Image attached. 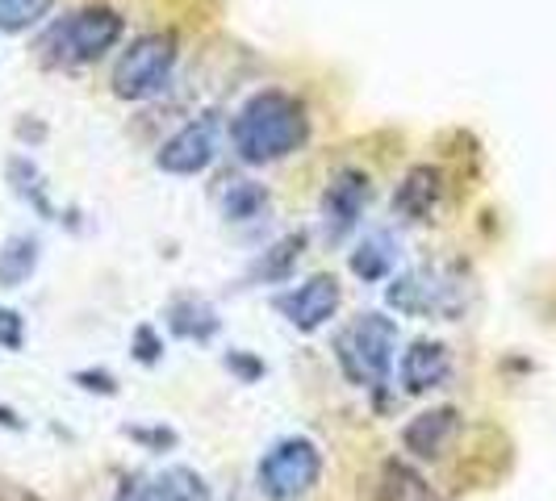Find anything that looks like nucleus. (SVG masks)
I'll use <instances>...</instances> for the list:
<instances>
[{"label":"nucleus","instance_id":"24","mask_svg":"<svg viewBox=\"0 0 556 501\" xmlns=\"http://www.w3.org/2000/svg\"><path fill=\"white\" fill-rule=\"evenodd\" d=\"M226 368H230L235 376H243V381H255V376H264V363L251 360L248 351H230V356H226Z\"/></svg>","mask_w":556,"mask_h":501},{"label":"nucleus","instance_id":"8","mask_svg":"<svg viewBox=\"0 0 556 501\" xmlns=\"http://www.w3.org/2000/svg\"><path fill=\"white\" fill-rule=\"evenodd\" d=\"M364 205H368V176L361 167H339L323 193V239L327 243L348 239L361 226Z\"/></svg>","mask_w":556,"mask_h":501},{"label":"nucleus","instance_id":"23","mask_svg":"<svg viewBox=\"0 0 556 501\" xmlns=\"http://www.w3.org/2000/svg\"><path fill=\"white\" fill-rule=\"evenodd\" d=\"M135 356H139L142 363H155L164 356V338L155 334V326H139V331H135Z\"/></svg>","mask_w":556,"mask_h":501},{"label":"nucleus","instance_id":"7","mask_svg":"<svg viewBox=\"0 0 556 501\" xmlns=\"http://www.w3.org/2000/svg\"><path fill=\"white\" fill-rule=\"evenodd\" d=\"M214 155H218V113H201L160 146L155 167L167 176H201L214 164Z\"/></svg>","mask_w":556,"mask_h":501},{"label":"nucleus","instance_id":"14","mask_svg":"<svg viewBox=\"0 0 556 501\" xmlns=\"http://www.w3.org/2000/svg\"><path fill=\"white\" fill-rule=\"evenodd\" d=\"M42 259V243L38 234H9L0 243V288H17L38 272Z\"/></svg>","mask_w":556,"mask_h":501},{"label":"nucleus","instance_id":"20","mask_svg":"<svg viewBox=\"0 0 556 501\" xmlns=\"http://www.w3.org/2000/svg\"><path fill=\"white\" fill-rule=\"evenodd\" d=\"M386 501H444L410 464H386Z\"/></svg>","mask_w":556,"mask_h":501},{"label":"nucleus","instance_id":"6","mask_svg":"<svg viewBox=\"0 0 556 501\" xmlns=\"http://www.w3.org/2000/svg\"><path fill=\"white\" fill-rule=\"evenodd\" d=\"M176 38L172 34H142L113 63V92L122 101H151L160 97L176 67Z\"/></svg>","mask_w":556,"mask_h":501},{"label":"nucleus","instance_id":"26","mask_svg":"<svg viewBox=\"0 0 556 501\" xmlns=\"http://www.w3.org/2000/svg\"><path fill=\"white\" fill-rule=\"evenodd\" d=\"M76 381L92 393H117V381H113L110 372H76Z\"/></svg>","mask_w":556,"mask_h":501},{"label":"nucleus","instance_id":"1","mask_svg":"<svg viewBox=\"0 0 556 501\" xmlns=\"http://www.w3.org/2000/svg\"><path fill=\"white\" fill-rule=\"evenodd\" d=\"M309 139L306 105L280 88L255 92L230 121V142L243 164H277Z\"/></svg>","mask_w":556,"mask_h":501},{"label":"nucleus","instance_id":"15","mask_svg":"<svg viewBox=\"0 0 556 501\" xmlns=\"http://www.w3.org/2000/svg\"><path fill=\"white\" fill-rule=\"evenodd\" d=\"M9 184H13V193L22 196L34 214H42L47 222L59 218L51 196H47V180H42V171H38V164H34L29 155H13V159H9Z\"/></svg>","mask_w":556,"mask_h":501},{"label":"nucleus","instance_id":"11","mask_svg":"<svg viewBox=\"0 0 556 501\" xmlns=\"http://www.w3.org/2000/svg\"><path fill=\"white\" fill-rule=\"evenodd\" d=\"M456 431H460V414L452 406H440V410H427V414L410 418L406 431H402V444L418 460H435L456 439Z\"/></svg>","mask_w":556,"mask_h":501},{"label":"nucleus","instance_id":"13","mask_svg":"<svg viewBox=\"0 0 556 501\" xmlns=\"http://www.w3.org/2000/svg\"><path fill=\"white\" fill-rule=\"evenodd\" d=\"M167 326H172L176 338L210 343L223 322H218V309L210 306V301H201V297H180V301H172V309H167Z\"/></svg>","mask_w":556,"mask_h":501},{"label":"nucleus","instance_id":"19","mask_svg":"<svg viewBox=\"0 0 556 501\" xmlns=\"http://www.w3.org/2000/svg\"><path fill=\"white\" fill-rule=\"evenodd\" d=\"M390 268H393V243H390V234H368L361 247L352 251V272L361 280H386L390 277Z\"/></svg>","mask_w":556,"mask_h":501},{"label":"nucleus","instance_id":"27","mask_svg":"<svg viewBox=\"0 0 556 501\" xmlns=\"http://www.w3.org/2000/svg\"><path fill=\"white\" fill-rule=\"evenodd\" d=\"M130 435H135V439H142V444H155V447L176 444V431H164V426H155V431H139V426H135Z\"/></svg>","mask_w":556,"mask_h":501},{"label":"nucleus","instance_id":"22","mask_svg":"<svg viewBox=\"0 0 556 501\" xmlns=\"http://www.w3.org/2000/svg\"><path fill=\"white\" fill-rule=\"evenodd\" d=\"M0 347L4 351H22L26 347V318L17 309H0Z\"/></svg>","mask_w":556,"mask_h":501},{"label":"nucleus","instance_id":"5","mask_svg":"<svg viewBox=\"0 0 556 501\" xmlns=\"http://www.w3.org/2000/svg\"><path fill=\"white\" fill-rule=\"evenodd\" d=\"M386 301L406 318H460L469 306V284L460 272H447V268H415V272H402L386 288Z\"/></svg>","mask_w":556,"mask_h":501},{"label":"nucleus","instance_id":"9","mask_svg":"<svg viewBox=\"0 0 556 501\" xmlns=\"http://www.w3.org/2000/svg\"><path fill=\"white\" fill-rule=\"evenodd\" d=\"M277 309L285 313V322L298 326L302 334L323 331L334 318V309H339V280L327 277V272H318V277H309L306 284L280 293Z\"/></svg>","mask_w":556,"mask_h":501},{"label":"nucleus","instance_id":"4","mask_svg":"<svg viewBox=\"0 0 556 501\" xmlns=\"http://www.w3.org/2000/svg\"><path fill=\"white\" fill-rule=\"evenodd\" d=\"M323 476V447L309 435H285L264 451L260 468H255V489L268 501H298Z\"/></svg>","mask_w":556,"mask_h":501},{"label":"nucleus","instance_id":"17","mask_svg":"<svg viewBox=\"0 0 556 501\" xmlns=\"http://www.w3.org/2000/svg\"><path fill=\"white\" fill-rule=\"evenodd\" d=\"M268 209V193L251 180H226L223 189V214L230 222H255Z\"/></svg>","mask_w":556,"mask_h":501},{"label":"nucleus","instance_id":"10","mask_svg":"<svg viewBox=\"0 0 556 501\" xmlns=\"http://www.w3.org/2000/svg\"><path fill=\"white\" fill-rule=\"evenodd\" d=\"M452 381V351L435 338H418L410 351L402 356V385L406 393H431L444 389Z\"/></svg>","mask_w":556,"mask_h":501},{"label":"nucleus","instance_id":"18","mask_svg":"<svg viewBox=\"0 0 556 501\" xmlns=\"http://www.w3.org/2000/svg\"><path fill=\"white\" fill-rule=\"evenodd\" d=\"M151 489H155L160 501H214L210 485L193 468H164V473L151 480Z\"/></svg>","mask_w":556,"mask_h":501},{"label":"nucleus","instance_id":"16","mask_svg":"<svg viewBox=\"0 0 556 501\" xmlns=\"http://www.w3.org/2000/svg\"><path fill=\"white\" fill-rule=\"evenodd\" d=\"M302 247H306V239L302 234H289V239H280L277 247H268L260 259H255V268H251V280H289L293 277V268H298V259H302Z\"/></svg>","mask_w":556,"mask_h":501},{"label":"nucleus","instance_id":"12","mask_svg":"<svg viewBox=\"0 0 556 501\" xmlns=\"http://www.w3.org/2000/svg\"><path fill=\"white\" fill-rule=\"evenodd\" d=\"M440 196H444V176H440V167H431V164L410 167L406 180H402L397 193H393V214H402V218H410V222H422V218L435 214Z\"/></svg>","mask_w":556,"mask_h":501},{"label":"nucleus","instance_id":"21","mask_svg":"<svg viewBox=\"0 0 556 501\" xmlns=\"http://www.w3.org/2000/svg\"><path fill=\"white\" fill-rule=\"evenodd\" d=\"M55 0H0V34H22L51 13Z\"/></svg>","mask_w":556,"mask_h":501},{"label":"nucleus","instance_id":"28","mask_svg":"<svg viewBox=\"0 0 556 501\" xmlns=\"http://www.w3.org/2000/svg\"><path fill=\"white\" fill-rule=\"evenodd\" d=\"M0 426H4V431H22V418H17V410L0 406Z\"/></svg>","mask_w":556,"mask_h":501},{"label":"nucleus","instance_id":"25","mask_svg":"<svg viewBox=\"0 0 556 501\" xmlns=\"http://www.w3.org/2000/svg\"><path fill=\"white\" fill-rule=\"evenodd\" d=\"M113 501H160V498H155V489L142 476H130V480H122V489H117Z\"/></svg>","mask_w":556,"mask_h":501},{"label":"nucleus","instance_id":"2","mask_svg":"<svg viewBox=\"0 0 556 501\" xmlns=\"http://www.w3.org/2000/svg\"><path fill=\"white\" fill-rule=\"evenodd\" d=\"M126 34L122 13H113L105 4H88L80 13L59 17L55 26L38 38V55L47 67H84L113 51Z\"/></svg>","mask_w":556,"mask_h":501},{"label":"nucleus","instance_id":"3","mask_svg":"<svg viewBox=\"0 0 556 501\" xmlns=\"http://www.w3.org/2000/svg\"><path fill=\"white\" fill-rule=\"evenodd\" d=\"M334 360L348 372L352 385L377 389L386 385L397 360V326L386 313H361L352 326H343L334 338Z\"/></svg>","mask_w":556,"mask_h":501}]
</instances>
